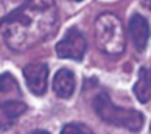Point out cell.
<instances>
[{
  "label": "cell",
  "instance_id": "obj_8",
  "mask_svg": "<svg viewBox=\"0 0 151 134\" xmlns=\"http://www.w3.org/2000/svg\"><path fill=\"white\" fill-rule=\"evenodd\" d=\"M27 111V104L16 100H6L0 103V126H8Z\"/></svg>",
  "mask_w": 151,
  "mask_h": 134
},
{
  "label": "cell",
  "instance_id": "obj_11",
  "mask_svg": "<svg viewBox=\"0 0 151 134\" xmlns=\"http://www.w3.org/2000/svg\"><path fill=\"white\" fill-rule=\"evenodd\" d=\"M0 92L6 94V95L8 94H14V92L20 94L17 83H16V80L9 73H3L2 76H0Z\"/></svg>",
  "mask_w": 151,
  "mask_h": 134
},
{
  "label": "cell",
  "instance_id": "obj_12",
  "mask_svg": "<svg viewBox=\"0 0 151 134\" xmlns=\"http://www.w3.org/2000/svg\"><path fill=\"white\" fill-rule=\"evenodd\" d=\"M63 133H91V128L81 123H69L63 128Z\"/></svg>",
  "mask_w": 151,
  "mask_h": 134
},
{
  "label": "cell",
  "instance_id": "obj_7",
  "mask_svg": "<svg viewBox=\"0 0 151 134\" xmlns=\"http://www.w3.org/2000/svg\"><path fill=\"white\" fill-rule=\"evenodd\" d=\"M53 91L59 98H70L75 91V75L69 69H61L53 78Z\"/></svg>",
  "mask_w": 151,
  "mask_h": 134
},
{
  "label": "cell",
  "instance_id": "obj_2",
  "mask_svg": "<svg viewBox=\"0 0 151 134\" xmlns=\"http://www.w3.org/2000/svg\"><path fill=\"white\" fill-rule=\"evenodd\" d=\"M95 42L103 53L117 56L125 52L126 37L122 20L112 13H104L95 20Z\"/></svg>",
  "mask_w": 151,
  "mask_h": 134
},
{
  "label": "cell",
  "instance_id": "obj_13",
  "mask_svg": "<svg viewBox=\"0 0 151 134\" xmlns=\"http://www.w3.org/2000/svg\"><path fill=\"white\" fill-rule=\"evenodd\" d=\"M143 6L151 11V0H143Z\"/></svg>",
  "mask_w": 151,
  "mask_h": 134
},
{
  "label": "cell",
  "instance_id": "obj_5",
  "mask_svg": "<svg viewBox=\"0 0 151 134\" xmlns=\"http://www.w3.org/2000/svg\"><path fill=\"white\" fill-rule=\"evenodd\" d=\"M24 76L27 80L28 89L35 95H44L47 91L48 67L44 63H33L24 69Z\"/></svg>",
  "mask_w": 151,
  "mask_h": 134
},
{
  "label": "cell",
  "instance_id": "obj_4",
  "mask_svg": "<svg viewBox=\"0 0 151 134\" xmlns=\"http://www.w3.org/2000/svg\"><path fill=\"white\" fill-rule=\"evenodd\" d=\"M86 39L76 28H70L63 41L56 44V53L59 58L81 59L86 53Z\"/></svg>",
  "mask_w": 151,
  "mask_h": 134
},
{
  "label": "cell",
  "instance_id": "obj_6",
  "mask_svg": "<svg viewBox=\"0 0 151 134\" xmlns=\"http://www.w3.org/2000/svg\"><path fill=\"white\" fill-rule=\"evenodd\" d=\"M128 28H129V35H131V39H132L136 48L139 52H143L145 47H147V44H148L150 35H151L148 20L140 14H134L129 20Z\"/></svg>",
  "mask_w": 151,
  "mask_h": 134
},
{
  "label": "cell",
  "instance_id": "obj_14",
  "mask_svg": "<svg viewBox=\"0 0 151 134\" xmlns=\"http://www.w3.org/2000/svg\"><path fill=\"white\" fill-rule=\"evenodd\" d=\"M72 2H81V0H72Z\"/></svg>",
  "mask_w": 151,
  "mask_h": 134
},
{
  "label": "cell",
  "instance_id": "obj_1",
  "mask_svg": "<svg viewBox=\"0 0 151 134\" xmlns=\"http://www.w3.org/2000/svg\"><path fill=\"white\" fill-rule=\"evenodd\" d=\"M56 20L58 16L53 5L33 3L2 24L3 39L16 52L28 50L52 35L56 28Z\"/></svg>",
  "mask_w": 151,
  "mask_h": 134
},
{
  "label": "cell",
  "instance_id": "obj_15",
  "mask_svg": "<svg viewBox=\"0 0 151 134\" xmlns=\"http://www.w3.org/2000/svg\"><path fill=\"white\" fill-rule=\"evenodd\" d=\"M150 80H151V72H150Z\"/></svg>",
  "mask_w": 151,
  "mask_h": 134
},
{
  "label": "cell",
  "instance_id": "obj_10",
  "mask_svg": "<svg viewBox=\"0 0 151 134\" xmlns=\"http://www.w3.org/2000/svg\"><path fill=\"white\" fill-rule=\"evenodd\" d=\"M134 94H136V98L140 103L150 102V98H151V80L148 76L147 69H140V72H139L137 83L134 84Z\"/></svg>",
  "mask_w": 151,
  "mask_h": 134
},
{
  "label": "cell",
  "instance_id": "obj_3",
  "mask_svg": "<svg viewBox=\"0 0 151 134\" xmlns=\"http://www.w3.org/2000/svg\"><path fill=\"white\" fill-rule=\"evenodd\" d=\"M92 104H93V109L97 112V115L109 125L122 126L129 131H139L143 126L145 117L142 112L115 106L106 94H98L93 98Z\"/></svg>",
  "mask_w": 151,
  "mask_h": 134
},
{
  "label": "cell",
  "instance_id": "obj_9",
  "mask_svg": "<svg viewBox=\"0 0 151 134\" xmlns=\"http://www.w3.org/2000/svg\"><path fill=\"white\" fill-rule=\"evenodd\" d=\"M31 0H0V25L13 19L22 9L30 5Z\"/></svg>",
  "mask_w": 151,
  "mask_h": 134
},
{
  "label": "cell",
  "instance_id": "obj_16",
  "mask_svg": "<svg viewBox=\"0 0 151 134\" xmlns=\"http://www.w3.org/2000/svg\"><path fill=\"white\" fill-rule=\"evenodd\" d=\"M150 131H151V126H150Z\"/></svg>",
  "mask_w": 151,
  "mask_h": 134
}]
</instances>
